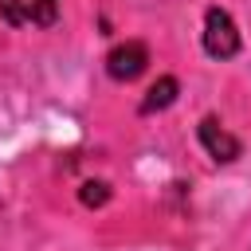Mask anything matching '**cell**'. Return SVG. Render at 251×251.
Here are the masks:
<instances>
[{
	"instance_id": "obj_6",
	"label": "cell",
	"mask_w": 251,
	"mask_h": 251,
	"mask_svg": "<svg viewBox=\"0 0 251 251\" xmlns=\"http://www.w3.org/2000/svg\"><path fill=\"white\" fill-rule=\"evenodd\" d=\"M78 200H82L86 208H102V204L110 200V184H102V180H86V184L78 188Z\"/></svg>"
},
{
	"instance_id": "obj_4",
	"label": "cell",
	"mask_w": 251,
	"mask_h": 251,
	"mask_svg": "<svg viewBox=\"0 0 251 251\" xmlns=\"http://www.w3.org/2000/svg\"><path fill=\"white\" fill-rule=\"evenodd\" d=\"M200 141H204V149L212 153V161H224V165H227V161L239 157V141H235L216 118H204V122H200Z\"/></svg>"
},
{
	"instance_id": "obj_5",
	"label": "cell",
	"mask_w": 251,
	"mask_h": 251,
	"mask_svg": "<svg viewBox=\"0 0 251 251\" xmlns=\"http://www.w3.org/2000/svg\"><path fill=\"white\" fill-rule=\"evenodd\" d=\"M176 90H180V86H176V78H169V75H165V78H157V82L149 86V94H145L141 110H145V114H153V110L173 106V102H176Z\"/></svg>"
},
{
	"instance_id": "obj_1",
	"label": "cell",
	"mask_w": 251,
	"mask_h": 251,
	"mask_svg": "<svg viewBox=\"0 0 251 251\" xmlns=\"http://www.w3.org/2000/svg\"><path fill=\"white\" fill-rule=\"evenodd\" d=\"M204 51L212 59H231L239 51V31H235V24H231V16L224 8L204 12Z\"/></svg>"
},
{
	"instance_id": "obj_3",
	"label": "cell",
	"mask_w": 251,
	"mask_h": 251,
	"mask_svg": "<svg viewBox=\"0 0 251 251\" xmlns=\"http://www.w3.org/2000/svg\"><path fill=\"white\" fill-rule=\"evenodd\" d=\"M145 63H149V51H145V43H137V39H126V43H118V47L106 55V71H110V78H118V82H133V78L145 71Z\"/></svg>"
},
{
	"instance_id": "obj_2",
	"label": "cell",
	"mask_w": 251,
	"mask_h": 251,
	"mask_svg": "<svg viewBox=\"0 0 251 251\" xmlns=\"http://www.w3.org/2000/svg\"><path fill=\"white\" fill-rule=\"evenodd\" d=\"M0 16L16 27H47L59 20V0H0Z\"/></svg>"
}]
</instances>
